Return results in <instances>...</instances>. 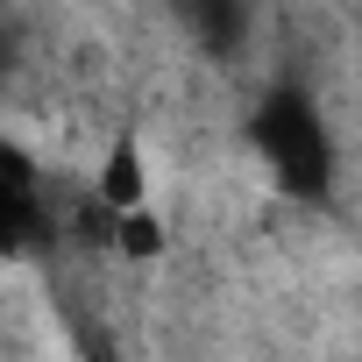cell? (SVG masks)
<instances>
[{"instance_id": "obj_5", "label": "cell", "mask_w": 362, "mask_h": 362, "mask_svg": "<svg viewBox=\"0 0 362 362\" xmlns=\"http://www.w3.org/2000/svg\"><path fill=\"white\" fill-rule=\"evenodd\" d=\"M107 242H114L128 263H156V256H163V221H156V206H135V214H121Z\"/></svg>"}, {"instance_id": "obj_4", "label": "cell", "mask_w": 362, "mask_h": 362, "mask_svg": "<svg viewBox=\"0 0 362 362\" xmlns=\"http://www.w3.org/2000/svg\"><path fill=\"white\" fill-rule=\"evenodd\" d=\"M43 235H50V214H43L36 185H8V177H0V256H22Z\"/></svg>"}, {"instance_id": "obj_1", "label": "cell", "mask_w": 362, "mask_h": 362, "mask_svg": "<svg viewBox=\"0 0 362 362\" xmlns=\"http://www.w3.org/2000/svg\"><path fill=\"white\" fill-rule=\"evenodd\" d=\"M249 142L263 149L270 177H277V192L298 199V206H327L334 199V135L313 107V93L298 78H277L256 114H249Z\"/></svg>"}, {"instance_id": "obj_3", "label": "cell", "mask_w": 362, "mask_h": 362, "mask_svg": "<svg viewBox=\"0 0 362 362\" xmlns=\"http://www.w3.org/2000/svg\"><path fill=\"white\" fill-rule=\"evenodd\" d=\"M93 206H100L107 221H121V214L149 206V170H142V142H135V135H121V142L107 149L100 185H93Z\"/></svg>"}, {"instance_id": "obj_2", "label": "cell", "mask_w": 362, "mask_h": 362, "mask_svg": "<svg viewBox=\"0 0 362 362\" xmlns=\"http://www.w3.org/2000/svg\"><path fill=\"white\" fill-rule=\"evenodd\" d=\"M185 36L206 50V57H242L249 43V0H170Z\"/></svg>"}]
</instances>
